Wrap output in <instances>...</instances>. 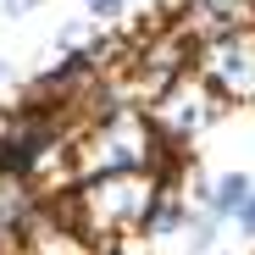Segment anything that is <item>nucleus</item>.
<instances>
[{
    "label": "nucleus",
    "mask_w": 255,
    "mask_h": 255,
    "mask_svg": "<svg viewBox=\"0 0 255 255\" xmlns=\"http://www.w3.org/2000/svg\"><path fill=\"white\" fill-rule=\"evenodd\" d=\"M78 194V239H117L128 228H139L150 217V205L161 194V178L133 166V172H95V178H78L72 183Z\"/></svg>",
    "instance_id": "obj_1"
},
{
    "label": "nucleus",
    "mask_w": 255,
    "mask_h": 255,
    "mask_svg": "<svg viewBox=\"0 0 255 255\" xmlns=\"http://www.w3.org/2000/svg\"><path fill=\"white\" fill-rule=\"evenodd\" d=\"M194 72L222 95V106H250L255 100V22L222 39H205L194 50Z\"/></svg>",
    "instance_id": "obj_2"
},
{
    "label": "nucleus",
    "mask_w": 255,
    "mask_h": 255,
    "mask_svg": "<svg viewBox=\"0 0 255 255\" xmlns=\"http://www.w3.org/2000/svg\"><path fill=\"white\" fill-rule=\"evenodd\" d=\"M144 111H150V122H155V133H161V139L189 144L200 128H211V122L222 117V95H217V89H211V83L189 67L178 83H166V89H161Z\"/></svg>",
    "instance_id": "obj_3"
},
{
    "label": "nucleus",
    "mask_w": 255,
    "mask_h": 255,
    "mask_svg": "<svg viewBox=\"0 0 255 255\" xmlns=\"http://www.w3.org/2000/svg\"><path fill=\"white\" fill-rule=\"evenodd\" d=\"M178 22L205 45V39H222L233 28H250L255 22V0H183Z\"/></svg>",
    "instance_id": "obj_4"
},
{
    "label": "nucleus",
    "mask_w": 255,
    "mask_h": 255,
    "mask_svg": "<svg viewBox=\"0 0 255 255\" xmlns=\"http://www.w3.org/2000/svg\"><path fill=\"white\" fill-rule=\"evenodd\" d=\"M39 211V189L28 183V172H0V228H22Z\"/></svg>",
    "instance_id": "obj_5"
},
{
    "label": "nucleus",
    "mask_w": 255,
    "mask_h": 255,
    "mask_svg": "<svg viewBox=\"0 0 255 255\" xmlns=\"http://www.w3.org/2000/svg\"><path fill=\"white\" fill-rule=\"evenodd\" d=\"M250 194H255V183H250L244 172H228V178H217V189H211V205H205V211H217V217H233V211H239Z\"/></svg>",
    "instance_id": "obj_6"
},
{
    "label": "nucleus",
    "mask_w": 255,
    "mask_h": 255,
    "mask_svg": "<svg viewBox=\"0 0 255 255\" xmlns=\"http://www.w3.org/2000/svg\"><path fill=\"white\" fill-rule=\"evenodd\" d=\"M122 17V0H89V22L100 28V22H117Z\"/></svg>",
    "instance_id": "obj_7"
},
{
    "label": "nucleus",
    "mask_w": 255,
    "mask_h": 255,
    "mask_svg": "<svg viewBox=\"0 0 255 255\" xmlns=\"http://www.w3.org/2000/svg\"><path fill=\"white\" fill-rule=\"evenodd\" d=\"M233 217H239V233H255V194H250V200L233 211Z\"/></svg>",
    "instance_id": "obj_8"
},
{
    "label": "nucleus",
    "mask_w": 255,
    "mask_h": 255,
    "mask_svg": "<svg viewBox=\"0 0 255 255\" xmlns=\"http://www.w3.org/2000/svg\"><path fill=\"white\" fill-rule=\"evenodd\" d=\"M22 6H33V0H0V17H17Z\"/></svg>",
    "instance_id": "obj_9"
},
{
    "label": "nucleus",
    "mask_w": 255,
    "mask_h": 255,
    "mask_svg": "<svg viewBox=\"0 0 255 255\" xmlns=\"http://www.w3.org/2000/svg\"><path fill=\"white\" fill-rule=\"evenodd\" d=\"M0 78H6V67H0Z\"/></svg>",
    "instance_id": "obj_10"
}]
</instances>
